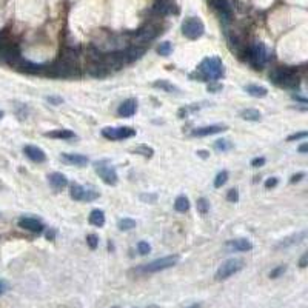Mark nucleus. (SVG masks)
Wrapping results in <instances>:
<instances>
[{"instance_id":"obj_1","label":"nucleus","mask_w":308,"mask_h":308,"mask_svg":"<svg viewBox=\"0 0 308 308\" xmlns=\"http://www.w3.org/2000/svg\"><path fill=\"white\" fill-rule=\"evenodd\" d=\"M224 73H225V68L219 57H207V59H203L199 65L196 76L202 82H214L217 79H221Z\"/></svg>"},{"instance_id":"obj_2","label":"nucleus","mask_w":308,"mask_h":308,"mask_svg":"<svg viewBox=\"0 0 308 308\" xmlns=\"http://www.w3.org/2000/svg\"><path fill=\"white\" fill-rule=\"evenodd\" d=\"M49 74L53 77H73L77 74V56L74 51L67 49L60 59L49 68Z\"/></svg>"},{"instance_id":"obj_3","label":"nucleus","mask_w":308,"mask_h":308,"mask_svg":"<svg viewBox=\"0 0 308 308\" xmlns=\"http://www.w3.org/2000/svg\"><path fill=\"white\" fill-rule=\"evenodd\" d=\"M270 79H271L276 85H280V86H296L299 83L296 70L288 68V67L276 68L271 74H270Z\"/></svg>"},{"instance_id":"obj_4","label":"nucleus","mask_w":308,"mask_h":308,"mask_svg":"<svg viewBox=\"0 0 308 308\" xmlns=\"http://www.w3.org/2000/svg\"><path fill=\"white\" fill-rule=\"evenodd\" d=\"M247 59L250 62V65H253L256 70H261L265 63L268 62V51L265 48V45L262 42L254 43L248 48L247 51Z\"/></svg>"},{"instance_id":"obj_5","label":"nucleus","mask_w":308,"mask_h":308,"mask_svg":"<svg viewBox=\"0 0 308 308\" xmlns=\"http://www.w3.org/2000/svg\"><path fill=\"white\" fill-rule=\"evenodd\" d=\"M179 256L177 254H171V256H165V258H160V259H156L150 264H145L144 267H140V271L144 273H159V271H163V270H168L171 267H174L177 262H179Z\"/></svg>"},{"instance_id":"obj_6","label":"nucleus","mask_w":308,"mask_h":308,"mask_svg":"<svg viewBox=\"0 0 308 308\" xmlns=\"http://www.w3.org/2000/svg\"><path fill=\"white\" fill-rule=\"evenodd\" d=\"M205 33V25L199 17H188L182 23V34L187 38L191 40H196V38L202 37Z\"/></svg>"},{"instance_id":"obj_7","label":"nucleus","mask_w":308,"mask_h":308,"mask_svg":"<svg viewBox=\"0 0 308 308\" xmlns=\"http://www.w3.org/2000/svg\"><path fill=\"white\" fill-rule=\"evenodd\" d=\"M94 170L96 173L100 176V179L104 181L107 185H116L119 181L117 173H116V168L108 162V160H99L94 163Z\"/></svg>"},{"instance_id":"obj_8","label":"nucleus","mask_w":308,"mask_h":308,"mask_svg":"<svg viewBox=\"0 0 308 308\" xmlns=\"http://www.w3.org/2000/svg\"><path fill=\"white\" fill-rule=\"evenodd\" d=\"M242 268H243V261L242 259H236V258L228 259L219 268H217L214 277H216V280H227L228 277L239 273Z\"/></svg>"},{"instance_id":"obj_9","label":"nucleus","mask_w":308,"mask_h":308,"mask_svg":"<svg viewBox=\"0 0 308 308\" xmlns=\"http://www.w3.org/2000/svg\"><path fill=\"white\" fill-rule=\"evenodd\" d=\"M70 194L74 200H79V202H91V200H96L99 197V192L93 188H85L79 184H73L71 185V191Z\"/></svg>"},{"instance_id":"obj_10","label":"nucleus","mask_w":308,"mask_h":308,"mask_svg":"<svg viewBox=\"0 0 308 308\" xmlns=\"http://www.w3.org/2000/svg\"><path fill=\"white\" fill-rule=\"evenodd\" d=\"M102 136L110 140H122L136 136V130L131 126H119V128H104L102 130Z\"/></svg>"},{"instance_id":"obj_11","label":"nucleus","mask_w":308,"mask_h":308,"mask_svg":"<svg viewBox=\"0 0 308 308\" xmlns=\"http://www.w3.org/2000/svg\"><path fill=\"white\" fill-rule=\"evenodd\" d=\"M211 5L216 9V12L219 14L222 22H230L231 20V6L228 0H211Z\"/></svg>"},{"instance_id":"obj_12","label":"nucleus","mask_w":308,"mask_h":308,"mask_svg":"<svg viewBox=\"0 0 308 308\" xmlns=\"http://www.w3.org/2000/svg\"><path fill=\"white\" fill-rule=\"evenodd\" d=\"M19 227L27 231H31V233H42L43 231V224L38 219H34V217H20Z\"/></svg>"},{"instance_id":"obj_13","label":"nucleus","mask_w":308,"mask_h":308,"mask_svg":"<svg viewBox=\"0 0 308 308\" xmlns=\"http://www.w3.org/2000/svg\"><path fill=\"white\" fill-rule=\"evenodd\" d=\"M23 153L25 156H27L28 159H31L33 162H37V163H42L46 160V154L42 148H37L34 145H27L23 147Z\"/></svg>"},{"instance_id":"obj_14","label":"nucleus","mask_w":308,"mask_h":308,"mask_svg":"<svg viewBox=\"0 0 308 308\" xmlns=\"http://www.w3.org/2000/svg\"><path fill=\"white\" fill-rule=\"evenodd\" d=\"M227 130V125H208V126H200V128H196L194 131L191 134L196 136V137H205V136H211V134H217V133H222Z\"/></svg>"},{"instance_id":"obj_15","label":"nucleus","mask_w":308,"mask_h":308,"mask_svg":"<svg viewBox=\"0 0 308 308\" xmlns=\"http://www.w3.org/2000/svg\"><path fill=\"white\" fill-rule=\"evenodd\" d=\"M154 11L160 16H170V14H177L179 12L177 6L173 2H170V0H160V2H157L154 5Z\"/></svg>"},{"instance_id":"obj_16","label":"nucleus","mask_w":308,"mask_h":308,"mask_svg":"<svg viewBox=\"0 0 308 308\" xmlns=\"http://www.w3.org/2000/svg\"><path fill=\"white\" fill-rule=\"evenodd\" d=\"M60 160L65 162L68 165H76V166H83L88 163V157L83 154H70V153H62Z\"/></svg>"},{"instance_id":"obj_17","label":"nucleus","mask_w":308,"mask_h":308,"mask_svg":"<svg viewBox=\"0 0 308 308\" xmlns=\"http://www.w3.org/2000/svg\"><path fill=\"white\" fill-rule=\"evenodd\" d=\"M227 247L234 251H250L253 250V243L248 239H233L227 242Z\"/></svg>"},{"instance_id":"obj_18","label":"nucleus","mask_w":308,"mask_h":308,"mask_svg":"<svg viewBox=\"0 0 308 308\" xmlns=\"http://www.w3.org/2000/svg\"><path fill=\"white\" fill-rule=\"evenodd\" d=\"M136 110H137V102L134 99H128L119 107L117 113L120 117H131V116L136 113Z\"/></svg>"},{"instance_id":"obj_19","label":"nucleus","mask_w":308,"mask_h":308,"mask_svg":"<svg viewBox=\"0 0 308 308\" xmlns=\"http://www.w3.org/2000/svg\"><path fill=\"white\" fill-rule=\"evenodd\" d=\"M48 181L51 184V187H53L54 190H62L65 188L68 185V179L67 176H63L62 173H53L48 176Z\"/></svg>"},{"instance_id":"obj_20","label":"nucleus","mask_w":308,"mask_h":308,"mask_svg":"<svg viewBox=\"0 0 308 308\" xmlns=\"http://www.w3.org/2000/svg\"><path fill=\"white\" fill-rule=\"evenodd\" d=\"M89 224L94 227H104L105 224V213L102 210H93L89 214Z\"/></svg>"},{"instance_id":"obj_21","label":"nucleus","mask_w":308,"mask_h":308,"mask_svg":"<svg viewBox=\"0 0 308 308\" xmlns=\"http://www.w3.org/2000/svg\"><path fill=\"white\" fill-rule=\"evenodd\" d=\"M240 117L243 120H250V122H259L261 120V113L258 110H254V108H247V110H243L240 111Z\"/></svg>"},{"instance_id":"obj_22","label":"nucleus","mask_w":308,"mask_h":308,"mask_svg":"<svg viewBox=\"0 0 308 308\" xmlns=\"http://www.w3.org/2000/svg\"><path fill=\"white\" fill-rule=\"evenodd\" d=\"M245 91L253 97H265L268 94V89L265 86H259V85H247Z\"/></svg>"},{"instance_id":"obj_23","label":"nucleus","mask_w":308,"mask_h":308,"mask_svg":"<svg viewBox=\"0 0 308 308\" xmlns=\"http://www.w3.org/2000/svg\"><path fill=\"white\" fill-rule=\"evenodd\" d=\"M46 137H51V139H74L76 134L71 131V130H54V131H49L45 134Z\"/></svg>"},{"instance_id":"obj_24","label":"nucleus","mask_w":308,"mask_h":308,"mask_svg":"<svg viewBox=\"0 0 308 308\" xmlns=\"http://www.w3.org/2000/svg\"><path fill=\"white\" fill-rule=\"evenodd\" d=\"M174 208H176V211H179V213H185V211H188V210H190V200H188V197H187V196H179V197L176 199V202H174Z\"/></svg>"},{"instance_id":"obj_25","label":"nucleus","mask_w":308,"mask_h":308,"mask_svg":"<svg viewBox=\"0 0 308 308\" xmlns=\"http://www.w3.org/2000/svg\"><path fill=\"white\" fill-rule=\"evenodd\" d=\"M305 236H307V233H305V231H302V233H298V234H294V236H291V237H288L285 240H282L277 247L279 248L280 247H290V245H293V243H299L301 240L305 239Z\"/></svg>"},{"instance_id":"obj_26","label":"nucleus","mask_w":308,"mask_h":308,"mask_svg":"<svg viewBox=\"0 0 308 308\" xmlns=\"http://www.w3.org/2000/svg\"><path fill=\"white\" fill-rule=\"evenodd\" d=\"M154 86L163 89V91H166V93H171V94L173 93H179V88L174 86V85H171L170 82H166V80H157V82H154Z\"/></svg>"},{"instance_id":"obj_27","label":"nucleus","mask_w":308,"mask_h":308,"mask_svg":"<svg viewBox=\"0 0 308 308\" xmlns=\"http://www.w3.org/2000/svg\"><path fill=\"white\" fill-rule=\"evenodd\" d=\"M117 227L120 231H130V230L136 228V221L130 219V217H123V219H120L117 222Z\"/></svg>"},{"instance_id":"obj_28","label":"nucleus","mask_w":308,"mask_h":308,"mask_svg":"<svg viewBox=\"0 0 308 308\" xmlns=\"http://www.w3.org/2000/svg\"><path fill=\"white\" fill-rule=\"evenodd\" d=\"M171 51H173V45L170 42H162L159 46H157V53L163 57L166 56H170L171 54Z\"/></svg>"},{"instance_id":"obj_29","label":"nucleus","mask_w":308,"mask_h":308,"mask_svg":"<svg viewBox=\"0 0 308 308\" xmlns=\"http://www.w3.org/2000/svg\"><path fill=\"white\" fill-rule=\"evenodd\" d=\"M227 181H228V173L227 171H221L219 174L216 176V179H214V187L216 188H221L222 185L227 184Z\"/></svg>"},{"instance_id":"obj_30","label":"nucleus","mask_w":308,"mask_h":308,"mask_svg":"<svg viewBox=\"0 0 308 308\" xmlns=\"http://www.w3.org/2000/svg\"><path fill=\"white\" fill-rule=\"evenodd\" d=\"M208 210H210V203H208V200L205 199V197H200L199 200H197V211L202 214V216H205L208 213Z\"/></svg>"},{"instance_id":"obj_31","label":"nucleus","mask_w":308,"mask_h":308,"mask_svg":"<svg viewBox=\"0 0 308 308\" xmlns=\"http://www.w3.org/2000/svg\"><path fill=\"white\" fill-rule=\"evenodd\" d=\"M231 145L228 140H225V139H221V140H216V144H214V148L217 150V151H228V150H231Z\"/></svg>"},{"instance_id":"obj_32","label":"nucleus","mask_w":308,"mask_h":308,"mask_svg":"<svg viewBox=\"0 0 308 308\" xmlns=\"http://www.w3.org/2000/svg\"><path fill=\"white\" fill-rule=\"evenodd\" d=\"M285 271H287V265H279V267L273 268L271 271H270V277H271V279H277V277H280L282 274H284Z\"/></svg>"},{"instance_id":"obj_33","label":"nucleus","mask_w":308,"mask_h":308,"mask_svg":"<svg viewBox=\"0 0 308 308\" xmlns=\"http://www.w3.org/2000/svg\"><path fill=\"white\" fill-rule=\"evenodd\" d=\"M137 251H139L140 254H142V256L148 254V253L151 251L150 243H148V242H145V240H140V242L137 243Z\"/></svg>"},{"instance_id":"obj_34","label":"nucleus","mask_w":308,"mask_h":308,"mask_svg":"<svg viewBox=\"0 0 308 308\" xmlns=\"http://www.w3.org/2000/svg\"><path fill=\"white\" fill-rule=\"evenodd\" d=\"M86 243H88V247L91 248V250H96L99 247V237L96 234H88Z\"/></svg>"},{"instance_id":"obj_35","label":"nucleus","mask_w":308,"mask_h":308,"mask_svg":"<svg viewBox=\"0 0 308 308\" xmlns=\"http://www.w3.org/2000/svg\"><path fill=\"white\" fill-rule=\"evenodd\" d=\"M227 200L231 202V203H236V202L239 200V191H237L236 188L230 190V191L227 192Z\"/></svg>"},{"instance_id":"obj_36","label":"nucleus","mask_w":308,"mask_h":308,"mask_svg":"<svg viewBox=\"0 0 308 308\" xmlns=\"http://www.w3.org/2000/svg\"><path fill=\"white\" fill-rule=\"evenodd\" d=\"M134 151L139 153V154H142V156H145V157H151V156H153V148H148V147H145V145L136 148Z\"/></svg>"},{"instance_id":"obj_37","label":"nucleus","mask_w":308,"mask_h":308,"mask_svg":"<svg viewBox=\"0 0 308 308\" xmlns=\"http://www.w3.org/2000/svg\"><path fill=\"white\" fill-rule=\"evenodd\" d=\"M307 137V131H302V133H296V134H291L288 136V142H293V140H299V139H305Z\"/></svg>"},{"instance_id":"obj_38","label":"nucleus","mask_w":308,"mask_h":308,"mask_svg":"<svg viewBox=\"0 0 308 308\" xmlns=\"http://www.w3.org/2000/svg\"><path fill=\"white\" fill-rule=\"evenodd\" d=\"M8 290H9L8 282H6V280H3V279H0V296H2V294H5Z\"/></svg>"},{"instance_id":"obj_39","label":"nucleus","mask_w":308,"mask_h":308,"mask_svg":"<svg viewBox=\"0 0 308 308\" xmlns=\"http://www.w3.org/2000/svg\"><path fill=\"white\" fill-rule=\"evenodd\" d=\"M265 163V159L264 157H256L251 160V166H254V168H259V166H262Z\"/></svg>"},{"instance_id":"obj_40","label":"nucleus","mask_w":308,"mask_h":308,"mask_svg":"<svg viewBox=\"0 0 308 308\" xmlns=\"http://www.w3.org/2000/svg\"><path fill=\"white\" fill-rule=\"evenodd\" d=\"M304 177H305V174H304V173H298V174H294V176H291V179H290V184L301 182Z\"/></svg>"},{"instance_id":"obj_41","label":"nucleus","mask_w":308,"mask_h":308,"mask_svg":"<svg viewBox=\"0 0 308 308\" xmlns=\"http://www.w3.org/2000/svg\"><path fill=\"white\" fill-rule=\"evenodd\" d=\"M140 199H142L144 202H156L157 196L156 194H142V196H140Z\"/></svg>"},{"instance_id":"obj_42","label":"nucleus","mask_w":308,"mask_h":308,"mask_svg":"<svg viewBox=\"0 0 308 308\" xmlns=\"http://www.w3.org/2000/svg\"><path fill=\"white\" fill-rule=\"evenodd\" d=\"M276 185H277V179L276 177L268 179V181L265 182V188H274Z\"/></svg>"},{"instance_id":"obj_43","label":"nucleus","mask_w":308,"mask_h":308,"mask_svg":"<svg viewBox=\"0 0 308 308\" xmlns=\"http://www.w3.org/2000/svg\"><path fill=\"white\" fill-rule=\"evenodd\" d=\"M46 100L51 102V104H54V105H59V104H62V102H63L60 97H46Z\"/></svg>"},{"instance_id":"obj_44","label":"nucleus","mask_w":308,"mask_h":308,"mask_svg":"<svg viewBox=\"0 0 308 308\" xmlns=\"http://www.w3.org/2000/svg\"><path fill=\"white\" fill-rule=\"evenodd\" d=\"M307 259H308V254L305 253V254L302 256L301 262H299V267H301V268H305V267H307Z\"/></svg>"},{"instance_id":"obj_45","label":"nucleus","mask_w":308,"mask_h":308,"mask_svg":"<svg viewBox=\"0 0 308 308\" xmlns=\"http://www.w3.org/2000/svg\"><path fill=\"white\" fill-rule=\"evenodd\" d=\"M208 89H210V91H221L222 85H208Z\"/></svg>"},{"instance_id":"obj_46","label":"nucleus","mask_w":308,"mask_h":308,"mask_svg":"<svg viewBox=\"0 0 308 308\" xmlns=\"http://www.w3.org/2000/svg\"><path fill=\"white\" fill-rule=\"evenodd\" d=\"M197 156H200V157H203V159H207V157L210 156V153H208V151H197Z\"/></svg>"},{"instance_id":"obj_47","label":"nucleus","mask_w":308,"mask_h":308,"mask_svg":"<svg viewBox=\"0 0 308 308\" xmlns=\"http://www.w3.org/2000/svg\"><path fill=\"white\" fill-rule=\"evenodd\" d=\"M307 150H308V145H307V144H304V145L299 147V151H301V153H307Z\"/></svg>"},{"instance_id":"obj_48","label":"nucleus","mask_w":308,"mask_h":308,"mask_svg":"<svg viewBox=\"0 0 308 308\" xmlns=\"http://www.w3.org/2000/svg\"><path fill=\"white\" fill-rule=\"evenodd\" d=\"M185 308H200V304H192V305H188Z\"/></svg>"},{"instance_id":"obj_49","label":"nucleus","mask_w":308,"mask_h":308,"mask_svg":"<svg viewBox=\"0 0 308 308\" xmlns=\"http://www.w3.org/2000/svg\"><path fill=\"white\" fill-rule=\"evenodd\" d=\"M3 117V111H0V119H2Z\"/></svg>"},{"instance_id":"obj_50","label":"nucleus","mask_w":308,"mask_h":308,"mask_svg":"<svg viewBox=\"0 0 308 308\" xmlns=\"http://www.w3.org/2000/svg\"><path fill=\"white\" fill-rule=\"evenodd\" d=\"M113 308H120V307H113Z\"/></svg>"}]
</instances>
